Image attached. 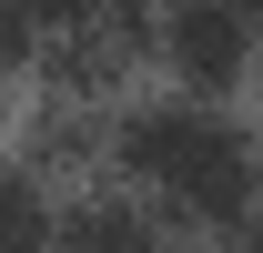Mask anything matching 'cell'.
Instances as JSON below:
<instances>
[{
  "label": "cell",
  "instance_id": "1",
  "mask_svg": "<svg viewBox=\"0 0 263 253\" xmlns=\"http://www.w3.org/2000/svg\"><path fill=\"white\" fill-rule=\"evenodd\" d=\"M122 162L142 192H162V213L202 223V233H243L253 213V142L202 101H142L122 122Z\"/></svg>",
  "mask_w": 263,
  "mask_h": 253
},
{
  "label": "cell",
  "instance_id": "2",
  "mask_svg": "<svg viewBox=\"0 0 263 253\" xmlns=\"http://www.w3.org/2000/svg\"><path fill=\"white\" fill-rule=\"evenodd\" d=\"M152 41H162V61L193 92H233L243 61H253V10L243 0H172L162 21H152Z\"/></svg>",
  "mask_w": 263,
  "mask_h": 253
},
{
  "label": "cell",
  "instance_id": "3",
  "mask_svg": "<svg viewBox=\"0 0 263 253\" xmlns=\"http://www.w3.org/2000/svg\"><path fill=\"white\" fill-rule=\"evenodd\" d=\"M51 253H172V243H162V223L142 213V203H81L51 233Z\"/></svg>",
  "mask_w": 263,
  "mask_h": 253
},
{
  "label": "cell",
  "instance_id": "4",
  "mask_svg": "<svg viewBox=\"0 0 263 253\" xmlns=\"http://www.w3.org/2000/svg\"><path fill=\"white\" fill-rule=\"evenodd\" d=\"M51 233H61V213H51L41 172L0 162V253H51Z\"/></svg>",
  "mask_w": 263,
  "mask_h": 253
},
{
  "label": "cell",
  "instance_id": "5",
  "mask_svg": "<svg viewBox=\"0 0 263 253\" xmlns=\"http://www.w3.org/2000/svg\"><path fill=\"white\" fill-rule=\"evenodd\" d=\"M0 61H51V51H41V21L21 0H0Z\"/></svg>",
  "mask_w": 263,
  "mask_h": 253
}]
</instances>
